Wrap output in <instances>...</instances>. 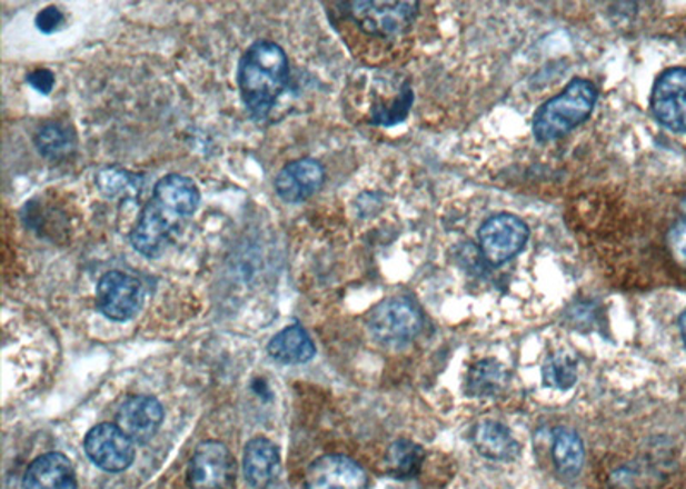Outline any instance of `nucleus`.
<instances>
[{"label": "nucleus", "instance_id": "obj_18", "mask_svg": "<svg viewBox=\"0 0 686 489\" xmlns=\"http://www.w3.org/2000/svg\"><path fill=\"white\" fill-rule=\"evenodd\" d=\"M78 138L74 129L64 122H46L34 134V147L50 162L68 159L76 151Z\"/></svg>", "mask_w": 686, "mask_h": 489}, {"label": "nucleus", "instance_id": "obj_6", "mask_svg": "<svg viewBox=\"0 0 686 489\" xmlns=\"http://www.w3.org/2000/svg\"><path fill=\"white\" fill-rule=\"evenodd\" d=\"M529 241V227L517 214L499 213L486 220L479 230L480 251L493 265L517 257Z\"/></svg>", "mask_w": 686, "mask_h": 489}, {"label": "nucleus", "instance_id": "obj_8", "mask_svg": "<svg viewBox=\"0 0 686 489\" xmlns=\"http://www.w3.org/2000/svg\"><path fill=\"white\" fill-rule=\"evenodd\" d=\"M236 460L220 441H205L196 448L188 469L191 489H232Z\"/></svg>", "mask_w": 686, "mask_h": 489}, {"label": "nucleus", "instance_id": "obj_28", "mask_svg": "<svg viewBox=\"0 0 686 489\" xmlns=\"http://www.w3.org/2000/svg\"><path fill=\"white\" fill-rule=\"evenodd\" d=\"M679 331H682L683 343L686 347V311L679 317Z\"/></svg>", "mask_w": 686, "mask_h": 489}, {"label": "nucleus", "instance_id": "obj_4", "mask_svg": "<svg viewBox=\"0 0 686 489\" xmlns=\"http://www.w3.org/2000/svg\"><path fill=\"white\" fill-rule=\"evenodd\" d=\"M341 14L349 18L368 37L395 38L406 34L416 23L419 2H338Z\"/></svg>", "mask_w": 686, "mask_h": 489}, {"label": "nucleus", "instance_id": "obj_20", "mask_svg": "<svg viewBox=\"0 0 686 489\" xmlns=\"http://www.w3.org/2000/svg\"><path fill=\"white\" fill-rule=\"evenodd\" d=\"M507 371L496 359H483L469 369L467 391L473 397H495L507 385Z\"/></svg>", "mask_w": 686, "mask_h": 489}, {"label": "nucleus", "instance_id": "obj_17", "mask_svg": "<svg viewBox=\"0 0 686 489\" xmlns=\"http://www.w3.org/2000/svg\"><path fill=\"white\" fill-rule=\"evenodd\" d=\"M268 355L284 365H302L316 356V346L308 331L299 325L284 328L268 343Z\"/></svg>", "mask_w": 686, "mask_h": 489}, {"label": "nucleus", "instance_id": "obj_15", "mask_svg": "<svg viewBox=\"0 0 686 489\" xmlns=\"http://www.w3.org/2000/svg\"><path fill=\"white\" fill-rule=\"evenodd\" d=\"M473 441L480 456L496 462H511L520 453V445L503 422H479L474 429Z\"/></svg>", "mask_w": 686, "mask_h": 489}, {"label": "nucleus", "instance_id": "obj_9", "mask_svg": "<svg viewBox=\"0 0 686 489\" xmlns=\"http://www.w3.org/2000/svg\"><path fill=\"white\" fill-rule=\"evenodd\" d=\"M654 117L675 132H686V69L664 71L654 83L650 94Z\"/></svg>", "mask_w": 686, "mask_h": 489}, {"label": "nucleus", "instance_id": "obj_16", "mask_svg": "<svg viewBox=\"0 0 686 489\" xmlns=\"http://www.w3.org/2000/svg\"><path fill=\"white\" fill-rule=\"evenodd\" d=\"M280 457L277 447L267 438H256L246 447L245 475L255 488H267L277 478Z\"/></svg>", "mask_w": 686, "mask_h": 489}, {"label": "nucleus", "instance_id": "obj_13", "mask_svg": "<svg viewBox=\"0 0 686 489\" xmlns=\"http://www.w3.org/2000/svg\"><path fill=\"white\" fill-rule=\"evenodd\" d=\"M163 421L161 403L153 397L132 396L122 402L117 412V426L131 438L132 443H147Z\"/></svg>", "mask_w": 686, "mask_h": 489}, {"label": "nucleus", "instance_id": "obj_3", "mask_svg": "<svg viewBox=\"0 0 686 489\" xmlns=\"http://www.w3.org/2000/svg\"><path fill=\"white\" fill-rule=\"evenodd\" d=\"M597 103V88L589 80L575 78L558 97L544 103L534 116L533 132L540 143L559 140L580 126Z\"/></svg>", "mask_w": 686, "mask_h": 489}, {"label": "nucleus", "instance_id": "obj_25", "mask_svg": "<svg viewBox=\"0 0 686 489\" xmlns=\"http://www.w3.org/2000/svg\"><path fill=\"white\" fill-rule=\"evenodd\" d=\"M669 248L678 263L686 267V220H679L668 236Z\"/></svg>", "mask_w": 686, "mask_h": 489}, {"label": "nucleus", "instance_id": "obj_22", "mask_svg": "<svg viewBox=\"0 0 686 489\" xmlns=\"http://www.w3.org/2000/svg\"><path fill=\"white\" fill-rule=\"evenodd\" d=\"M414 103V91L409 83L401 84L398 93L391 98L390 102L376 103L371 109V122L376 126H391L406 121L409 116L410 107Z\"/></svg>", "mask_w": 686, "mask_h": 489}, {"label": "nucleus", "instance_id": "obj_14", "mask_svg": "<svg viewBox=\"0 0 686 489\" xmlns=\"http://www.w3.org/2000/svg\"><path fill=\"white\" fill-rule=\"evenodd\" d=\"M23 489H78L74 467L62 453L38 457L24 472Z\"/></svg>", "mask_w": 686, "mask_h": 489}, {"label": "nucleus", "instance_id": "obj_11", "mask_svg": "<svg viewBox=\"0 0 686 489\" xmlns=\"http://www.w3.org/2000/svg\"><path fill=\"white\" fill-rule=\"evenodd\" d=\"M306 489H368V476L349 457L325 456L309 467Z\"/></svg>", "mask_w": 686, "mask_h": 489}, {"label": "nucleus", "instance_id": "obj_26", "mask_svg": "<svg viewBox=\"0 0 686 489\" xmlns=\"http://www.w3.org/2000/svg\"><path fill=\"white\" fill-rule=\"evenodd\" d=\"M34 23H37L38 30L42 31V33L50 34L62 27V23H64V14H62L59 9L50 6V8H46L43 11L38 12Z\"/></svg>", "mask_w": 686, "mask_h": 489}, {"label": "nucleus", "instance_id": "obj_5", "mask_svg": "<svg viewBox=\"0 0 686 489\" xmlns=\"http://www.w3.org/2000/svg\"><path fill=\"white\" fill-rule=\"evenodd\" d=\"M422 312L409 298H388L375 306L368 318L369 331L379 343L404 347L422 330Z\"/></svg>", "mask_w": 686, "mask_h": 489}, {"label": "nucleus", "instance_id": "obj_23", "mask_svg": "<svg viewBox=\"0 0 686 489\" xmlns=\"http://www.w3.org/2000/svg\"><path fill=\"white\" fill-rule=\"evenodd\" d=\"M577 361L567 352L549 356L543 366V378L549 387L568 390L577 383Z\"/></svg>", "mask_w": 686, "mask_h": 489}, {"label": "nucleus", "instance_id": "obj_2", "mask_svg": "<svg viewBox=\"0 0 686 489\" xmlns=\"http://www.w3.org/2000/svg\"><path fill=\"white\" fill-rule=\"evenodd\" d=\"M289 57L270 40H258L240 57L237 84L240 98L256 121L267 119L289 84Z\"/></svg>", "mask_w": 686, "mask_h": 489}, {"label": "nucleus", "instance_id": "obj_1", "mask_svg": "<svg viewBox=\"0 0 686 489\" xmlns=\"http://www.w3.org/2000/svg\"><path fill=\"white\" fill-rule=\"evenodd\" d=\"M198 186L182 173H169L155 184L131 230V244L139 255L158 258L185 230L199 207Z\"/></svg>", "mask_w": 686, "mask_h": 489}, {"label": "nucleus", "instance_id": "obj_24", "mask_svg": "<svg viewBox=\"0 0 686 489\" xmlns=\"http://www.w3.org/2000/svg\"><path fill=\"white\" fill-rule=\"evenodd\" d=\"M97 188L107 198H116L122 192H135L136 194L141 188V179L135 173L128 172V170L109 167V169L98 173Z\"/></svg>", "mask_w": 686, "mask_h": 489}, {"label": "nucleus", "instance_id": "obj_7", "mask_svg": "<svg viewBox=\"0 0 686 489\" xmlns=\"http://www.w3.org/2000/svg\"><path fill=\"white\" fill-rule=\"evenodd\" d=\"M143 286L125 271H107L97 286V308L112 321H128L143 306Z\"/></svg>", "mask_w": 686, "mask_h": 489}, {"label": "nucleus", "instance_id": "obj_19", "mask_svg": "<svg viewBox=\"0 0 686 489\" xmlns=\"http://www.w3.org/2000/svg\"><path fill=\"white\" fill-rule=\"evenodd\" d=\"M584 441L574 429L556 428L553 435V460L559 475L575 478L584 466Z\"/></svg>", "mask_w": 686, "mask_h": 489}, {"label": "nucleus", "instance_id": "obj_21", "mask_svg": "<svg viewBox=\"0 0 686 489\" xmlns=\"http://www.w3.org/2000/svg\"><path fill=\"white\" fill-rule=\"evenodd\" d=\"M424 459H426V452L420 445L410 440H397L388 448L385 463H387V471L394 478L409 479L419 475Z\"/></svg>", "mask_w": 686, "mask_h": 489}, {"label": "nucleus", "instance_id": "obj_10", "mask_svg": "<svg viewBox=\"0 0 686 489\" xmlns=\"http://www.w3.org/2000/svg\"><path fill=\"white\" fill-rule=\"evenodd\" d=\"M84 450L95 466L107 472L126 471L135 460V443L116 425H98L84 440Z\"/></svg>", "mask_w": 686, "mask_h": 489}, {"label": "nucleus", "instance_id": "obj_12", "mask_svg": "<svg viewBox=\"0 0 686 489\" xmlns=\"http://www.w3.org/2000/svg\"><path fill=\"white\" fill-rule=\"evenodd\" d=\"M325 178V167L318 160H294L278 172L275 191L286 203H302L321 189Z\"/></svg>", "mask_w": 686, "mask_h": 489}, {"label": "nucleus", "instance_id": "obj_27", "mask_svg": "<svg viewBox=\"0 0 686 489\" xmlns=\"http://www.w3.org/2000/svg\"><path fill=\"white\" fill-rule=\"evenodd\" d=\"M27 81L38 93L49 94L56 84V76L49 69H37L27 76Z\"/></svg>", "mask_w": 686, "mask_h": 489}]
</instances>
